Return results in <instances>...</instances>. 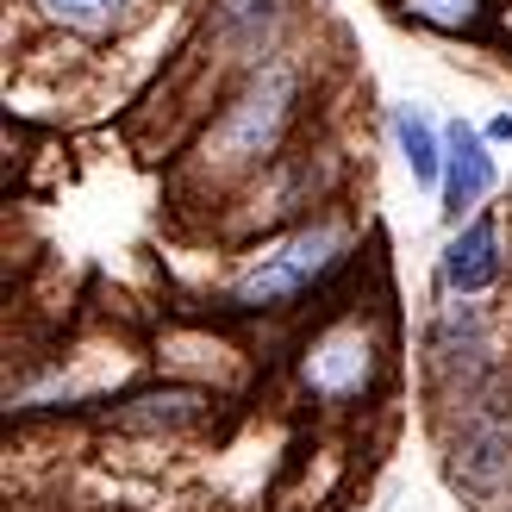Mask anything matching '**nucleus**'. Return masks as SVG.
Returning <instances> with one entry per match:
<instances>
[{
	"label": "nucleus",
	"instance_id": "9",
	"mask_svg": "<svg viewBox=\"0 0 512 512\" xmlns=\"http://www.w3.org/2000/svg\"><path fill=\"white\" fill-rule=\"evenodd\" d=\"M50 32L63 38H82V44H107V38H125L132 25L150 19L157 0H25Z\"/></svg>",
	"mask_w": 512,
	"mask_h": 512
},
{
	"label": "nucleus",
	"instance_id": "3",
	"mask_svg": "<svg viewBox=\"0 0 512 512\" xmlns=\"http://www.w3.org/2000/svg\"><path fill=\"white\" fill-rule=\"evenodd\" d=\"M381 369H388V344H381V331L369 319H338L300 350V388L319 406L363 400L381 381Z\"/></svg>",
	"mask_w": 512,
	"mask_h": 512
},
{
	"label": "nucleus",
	"instance_id": "4",
	"mask_svg": "<svg viewBox=\"0 0 512 512\" xmlns=\"http://www.w3.org/2000/svg\"><path fill=\"white\" fill-rule=\"evenodd\" d=\"M450 481L475 500H500L512 488V406L469 394L463 425L450 438Z\"/></svg>",
	"mask_w": 512,
	"mask_h": 512
},
{
	"label": "nucleus",
	"instance_id": "8",
	"mask_svg": "<svg viewBox=\"0 0 512 512\" xmlns=\"http://www.w3.org/2000/svg\"><path fill=\"white\" fill-rule=\"evenodd\" d=\"M294 19V0H213L207 7V38L219 44L225 63L256 69L281 57V32Z\"/></svg>",
	"mask_w": 512,
	"mask_h": 512
},
{
	"label": "nucleus",
	"instance_id": "10",
	"mask_svg": "<svg viewBox=\"0 0 512 512\" xmlns=\"http://www.w3.org/2000/svg\"><path fill=\"white\" fill-rule=\"evenodd\" d=\"M207 413H213L207 388H150V394L119 400L113 425L119 431H144V438H169V431H194Z\"/></svg>",
	"mask_w": 512,
	"mask_h": 512
},
{
	"label": "nucleus",
	"instance_id": "7",
	"mask_svg": "<svg viewBox=\"0 0 512 512\" xmlns=\"http://www.w3.org/2000/svg\"><path fill=\"white\" fill-rule=\"evenodd\" d=\"M494 188H500V163H494L488 132H475L469 119H450V125H444V188H438L444 225L475 219L481 200H488Z\"/></svg>",
	"mask_w": 512,
	"mask_h": 512
},
{
	"label": "nucleus",
	"instance_id": "6",
	"mask_svg": "<svg viewBox=\"0 0 512 512\" xmlns=\"http://www.w3.org/2000/svg\"><path fill=\"white\" fill-rule=\"evenodd\" d=\"M506 275V250H500V219L475 213L463 225H450V238L438 250V294L444 300H481L494 294Z\"/></svg>",
	"mask_w": 512,
	"mask_h": 512
},
{
	"label": "nucleus",
	"instance_id": "2",
	"mask_svg": "<svg viewBox=\"0 0 512 512\" xmlns=\"http://www.w3.org/2000/svg\"><path fill=\"white\" fill-rule=\"evenodd\" d=\"M350 256V225L344 219H306L294 232H281L275 244H263L256 256H244V269L225 281L219 306L225 313H281L319 288Z\"/></svg>",
	"mask_w": 512,
	"mask_h": 512
},
{
	"label": "nucleus",
	"instance_id": "5",
	"mask_svg": "<svg viewBox=\"0 0 512 512\" xmlns=\"http://www.w3.org/2000/svg\"><path fill=\"white\" fill-rule=\"evenodd\" d=\"M425 356H431V375H444L456 394H481V369L494 356V331H488V313L475 300H450L438 306L431 319V338H425Z\"/></svg>",
	"mask_w": 512,
	"mask_h": 512
},
{
	"label": "nucleus",
	"instance_id": "1",
	"mask_svg": "<svg viewBox=\"0 0 512 512\" xmlns=\"http://www.w3.org/2000/svg\"><path fill=\"white\" fill-rule=\"evenodd\" d=\"M300 88H306V69L294 57H269V63L244 69L238 94L225 100L219 119L207 125L194 163L207 175H256L263 163H275V150L288 144V132H294Z\"/></svg>",
	"mask_w": 512,
	"mask_h": 512
},
{
	"label": "nucleus",
	"instance_id": "11",
	"mask_svg": "<svg viewBox=\"0 0 512 512\" xmlns=\"http://www.w3.org/2000/svg\"><path fill=\"white\" fill-rule=\"evenodd\" d=\"M388 138H394V157L406 163V175H413V188L438 194L444 188V125L425 107H413V100H394L388 107Z\"/></svg>",
	"mask_w": 512,
	"mask_h": 512
},
{
	"label": "nucleus",
	"instance_id": "12",
	"mask_svg": "<svg viewBox=\"0 0 512 512\" xmlns=\"http://www.w3.org/2000/svg\"><path fill=\"white\" fill-rule=\"evenodd\" d=\"M475 7L481 0H406V13H413L419 25H431V32H469Z\"/></svg>",
	"mask_w": 512,
	"mask_h": 512
},
{
	"label": "nucleus",
	"instance_id": "13",
	"mask_svg": "<svg viewBox=\"0 0 512 512\" xmlns=\"http://www.w3.org/2000/svg\"><path fill=\"white\" fill-rule=\"evenodd\" d=\"M481 132H488V144H512V113H494Z\"/></svg>",
	"mask_w": 512,
	"mask_h": 512
}]
</instances>
